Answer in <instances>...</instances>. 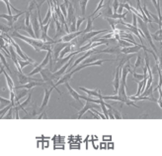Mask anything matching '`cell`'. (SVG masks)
Listing matches in <instances>:
<instances>
[{"mask_svg": "<svg viewBox=\"0 0 162 156\" xmlns=\"http://www.w3.org/2000/svg\"><path fill=\"white\" fill-rule=\"evenodd\" d=\"M10 37L18 38V39H20V40L26 42L27 44L32 46V47H33L37 52L41 51V47H42L43 43H44L41 39H35V38H31V37H26V36H24V35H22V34L18 33V31H12L11 33H10Z\"/></svg>", "mask_w": 162, "mask_h": 156, "instance_id": "6da1fadb", "label": "cell"}, {"mask_svg": "<svg viewBox=\"0 0 162 156\" xmlns=\"http://www.w3.org/2000/svg\"><path fill=\"white\" fill-rule=\"evenodd\" d=\"M67 26L69 28V32H75L76 31V17H75V9L72 5V3H69L67 7Z\"/></svg>", "mask_w": 162, "mask_h": 156, "instance_id": "7a4b0ae2", "label": "cell"}, {"mask_svg": "<svg viewBox=\"0 0 162 156\" xmlns=\"http://www.w3.org/2000/svg\"><path fill=\"white\" fill-rule=\"evenodd\" d=\"M138 26H139V30L142 32L143 35H145V38L147 39V41H148L149 45L151 46V48H152L153 51H155V54L157 53V50H156V47L154 46L153 42H152V38H151V34L148 30V28H147V23L145 22L141 18H138Z\"/></svg>", "mask_w": 162, "mask_h": 156, "instance_id": "3957f363", "label": "cell"}, {"mask_svg": "<svg viewBox=\"0 0 162 156\" xmlns=\"http://www.w3.org/2000/svg\"><path fill=\"white\" fill-rule=\"evenodd\" d=\"M110 2H111V0H108L106 4H103L102 8H101L99 11H98L99 13L97 14L96 17H94V18H92V19L94 20V19L98 18V17H100V16H104V18H106V17L110 18V17L112 16V14L114 13L112 7L110 6Z\"/></svg>", "mask_w": 162, "mask_h": 156, "instance_id": "277c9868", "label": "cell"}, {"mask_svg": "<svg viewBox=\"0 0 162 156\" xmlns=\"http://www.w3.org/2000/svg\"><path fill=\"white\" fill-rule=\"evenodd\" d=\"M69 43H65V42H56V43L53 44L52 50V57L53 58V61L56 62L59 60V57L60 52H62V49L67 46Z\"/></svg>", "mask_w": 162, "mask_h": 156, "instance_id": "5b68a950", "label": "cell"}, {"mask_svg": "<svg viewBox=\"0 0 162 156\" xmlns=\"http://www.w3.org/2000/svg\"><path fill=\"white\" fill-rule=\"evenodd\" d=\"M31 25L34 30L36 39H40L41 33H40V22H39V18H38V12L31 13Z\"/></svg>", "mask_w": 162, "mask_h": 156, "instance_id": "8992f818", "label": "cell"}, {"mask_svg": "<svg viewBox=\"0 0 162 156\" xmlns=\"http://www.w3.org/2000/svg\"><path fill=\"white\" fill-rule=\"evenodd\" d=\"M17 75H18V81H19L21 85L28 84V83L33 81H44L41 79H35V78H32V77L28 76V75H24L22 72H18Z\"/></svg>", "mask_w": 162, "mask_h": 156, "instance_id": "52a82bcc", "label": "cell"}, {"mask_svg": "<svg viewBox=\"0 0 162 156\" xmlns=\"http://www.w3.org/2000/svg\"><path fill=\"white\" fill-rule=\"evenodd\" d=\"M75 55H77L76 52H72L71 54H69L67 57H65V58L63 57V58H62V59H59V60H57V61L56 62V64H55V65H56V66H55V69H53L52 71H53V72H56V70H59V69L62 68V67L64 65V64L67 63V62L69 61V60L72 58L73 56H75Z\"/></svg>", "mask_w": 162, "mask_h": 156, "instance_id": "ba28073f", "label": "cell"}, {"mask_svg": "<svg viewBox=\"0 0 162 156\" xmlns=\"http://www.w3.org/2000/svg\"><path fill=\"white\" fill-rule=\"evenodd\" d=\"M44 87V86H48L46 85V83H45V81H30V83H28V84H25V85H22V86H20V87H14V90H16V88H27V90H31V88H33L35 87Z\"/></svg>", "mask_w": 162, "mask_h": 156, "instance_id": "9c48e42d", "label": "cell"}, {"mask_svg": "<svg viewBox=\"0 0 162 156\" xmlns=\"http://www.w3.org/2000/svg\"><path fill=\"white\" fill-rule=\"evenodd\" d=\"M121 72H122V66L119 65L116 69V73H115V79H114V88H115V94L118 93L119 87H120L121 83Z\"/></svg>", "mask_w": 162, "mask_h": 156, "instance_id": "30bf717a", "label": "cell"}, {"mask_svg": "<svg viewBox=\"0 0 162 156\" xmlns=\"http://www.w3.org/2000/svg\"><path fill=\"white\" fill-rule=\"evenodd\" d=\"M99 106H98V105H94L93 102H86V104L84 105V106L82 108L80 111H79V113H78V115H77V118L78 119H80L82 116H83V115L85 112H87L88 111H90V109H92V108H98Z\"/></svg>", "mask_w": 162, "mask_h": 156, "instance_id": "8fae6325", "label": "cell"}, {"mask_svg": "<svg viewBox=\"0 0 162 156\" xmlns=\"http://www.w3.org/2000/svg\"><path fill=\"white\" fill-rule=\"evenodd\" d=\"M52 90H53L52 88H49H49H45V97H44V100H43L41 108H40V111H39L40 112H42L46 108V105H48V104H49V100L50 95H52Z\"/></svg>", "mask_w": 162, "mask_h": 156, "instance_id": "7c38bea8", "label": "cell"}, {"mask_svg": "<svg viewBox=\"0 0 162 156\" xmlns=\"http://www.w3.org/2000/svg\"><path fill=\"white\" fill-rule=\"evenodd\" d=\"M117 54L119 55L121 53V49L120 47H112V48H107V49H104V50H96L95 49V53L94 54Z\"/></svg>", "mask_w": 162, "mask_h": 156, "instance_id": "4fadbf2b", "label": "cell"}, {"mask_svg": "<svg viewBox=\"0 0 162 156\" xmlns=\"http://www.w3.org/2000/svg\"><path fill=\"white\" fill-rule=\"evenodd\" d=\"M64 86H65V88H67L68 93H69V95H71V97H72L76 101H78L80 105H82V104H81V101H80V100H81V98H80V95H79L76 91H74L73 88H71V86L69 85V81H67V83L64 84Z\"/></svg>", "mask_w": 162, "mask_h": 156, "instance_id": "5bb4252c", "label": "cell"}, {"mask_svg": "<svg viewBox=\"0 0 162 156\" xmlns=\"http://www.w3.org/2000/svg\"><path fill=\"white\" fill-rule=\"evenodd\" d=\"M72 59H73V57H72V58H71V59H70L69 61H68L67 63H65V64H64V66H62V68L57 70V72L53 73V74H55V76H56V77L57 79H59V78L62 77V76L63 75V74L66 72V71H67V69H68V68H69V67H70L71 63H72Z\"/></svg>", "mask_w": 162, "mask_h": 156, "instance_id": "9a60e30c", "label": "cell"}, {"mask_svg": "<svg viewBox=\"0 0 162 156\" xmlns=\"http://www.w3.org/2000/svg\"><path fill=\"white\" fill-rule=\"evenodd\" d=\"M80 91H83L84 93H86L90 97H95V98H99V95L101 94V91L98 90V88H95V90H87L86 88H83V87H79L78 88Z\"/></svg>", "mask_w": 162, "mask_h": 156, "instance_id": "2e32d148", "label": "cell"}, {"mask_svg": "<svg viewBox=\"0 0 162 156\" xmlns=\"http://www.w3.org/2000/svg\"><path fill=\"white\" fill-rule=\"evenodd\" d=\"M73 76V74L71 73V72H67L66 74H64V75L62 77V78H59V81H56V86H59V85H64L65 83H67V81H69L71 80V78H72Z\"/></svg>", "mask_w": 162, "mask_h": 156, "instance_id": "e0dca14e", "label": "cell"}, {"mask_svg": "<svg viewBox=\"0 0 162 156\" xmlns=\"http://www.w3.org/2000/svg\"><path fill=\"white\" fill-rule=\"evenodd\" d=\"M31 100H32V93H31V91H29L27 100L25 101L24 102H22V104H19V102H17V104H16L15 105L18 108V109H22V111H23L25 113H27L28 111H25V106H27L28 105H30Z\"/></svg>", "mask_w": 162, "mask_h": 156, "instance_id": "ac0fdd59", "label": "cell"}, {"mask_svg": "<svg viewBox=\"0 0 162 156\" xmlns=\"http://www.w3.org/2000/svg\"><path fill=\"white\" fill-rule=\"evenodd\" d=\"M15 93V102H19V101L21 100L22 98H24L25 95H27L29 94V91L27 88H20V91H14Z\"/></svg>", "mask_w": 162, "mask_h": 156, "instance_id": "d6986e66", "label": "cell"}, {"mask_svg": "<svg viewBox=\"0 0 162 156\" xmlns=\"http://www.w3.org/2000/svg\"><path fill=\"white\" fill-rule=\"evenodd\" d=\"M3 74H4V76H5V79H6V81H7V86H8L9 88V91H14V83H13V81L11 79V77H9L8 74L6 73V71H5V68L4 70H3Z\"/></svg>", "mask_w": 162, "mask_h": 156, "instance_id": "ffe728a7", "label": "cell"}, {"mask_svg": "<svg viewBox=\"0 0 162 156\" xmlns=\"http://www.w3.org/2000/svg\"><path fill=\"white\" fill-rule=\"evenodd\" d=\"M105 105H106V106H107L108 108H110L111 111H113V115H114V116H115V119H122V118H123V116H122L121 112H119L116 108H113V106L110 105L109 104H107V102H105Z\"/></svg>", "mask_w": 162, "mask_h": 156, "instance_id": "44dd1931", "label": "cell"}, {"mask_svg": "<svg viewBox=\"0 0 162 156\" xmlns=\"http://www.w3.org/2000/svg\"><path fill=\"white\" fill-rule=\"evenodd\" d=\"M50 19H52V8H50V5L49 6V10H48V13H46V18L42 21V22H40V27L43 26V25H46V23H49Z\"/></svg>", "mask_w": 162, "mask_h": 156, "instance_id": "7402d4cb", "label": "cell"}, {"mask_svg": "<svg viewBox=\"0 0 162 156\" xmlns=\"http://www.w3.org/2000/svg\"><path fill=\"white\" fill-rule=\"evenodd\" d=\"M93 30V19L91 16L87 17V25L86 28L83 30V33H88V32H91Z\"/></svg>", "mask_w": 162, "mask_h": 156, "instance_id": "603a6c76", "label": "cell"}, {"mask_svg": "<svg viewBox=\"0 0 162 156\" xmlns=\"http://www.w3.org/2000/svg\"><path fill=\"white\" fill-rule=\"evenodd\" d=\"M0 62H1V64L3 65V67H4V68L9 72L10 75H11V74H12L11 70H10V68H9V65L7 64V61H6V59H5V56L3 55L1 52H0Z\"/></svg>", "mask_w": 162, "mask_h": 156, "instance_id": "cb8c5ba5", "label": "cell"}, {"mask_svg": "<svg viewBox=\"0 0 162 156\" xmlns=\"http://www.w3.org/2000/svg\"><path fill=\"white\" fill-rule=\"evenodd\" d=\"M0 17L1 18H4L8 21V24H7V26L9 27H12L14 25V22H13V15H8V14H1L0 13Z\"/></svg>", "mask_w": 162, "mask_h": 156, "instance_id": "d4e9b609", "label": "cell"}, {"mask_svg": "<svg viewBox=\"0 0 162 156\" xmlns=\"http://www.w3.org/2000/svg\"><path fill=\"white\" fill-rule=\"evenodd\" d=\"M89 0H79V6H80L81 9V15L84 16L86 13V6H87Z\"/></svg>", "mask_w": 162, "mask_h": 156, "instance_id": "484cf974", "label": "cell"}, {"mask_svg": "<svg viewBox=\"0 0 162 156\" xmlns=\"http://www.w3.org/2000/svg\"><path fill=\"white\" fill-rule=\"evenodd\" d=\"M99 100H100L101 108H102V111L104 112V115H105L106 119H109V115H108V108H107V106L105 105V101H104V100H102V98H99Z\"/></svg>", "mask_w": 162, "mask_h": 156, "instance_id": "4316f807", "label": "cell"}, {"mask_svg": "<svg viewBox=\"0 0 162 156\" xmlns=\"http://www.w3.org/2000/svg\"><path fill=\"white\" fill-rule=\"evenodd\" d=\"M143 97H150V98H153V86H151L148 88H145V91H142L141 93Z\"/></svg>", "mask_w": 162, "mask_h": 156, "instance_id": "83f0119b", "label": "cell"}, {"mask_svg": "<svg viewBox=\"0 0 162 156\" xmlns=\"http://www.w3.org/2000/svg\"><path fill=\"white\" fill-rule=\"evenodd\" d=\"M69 52H71V46H70V43L68 44L67 46H65L62 50V52H60V54H59V59H62V58H63V56L65 55V54H67V53H69Z\"/></svg>", "mask_w": 162, "mask_h": 156, "instance_id": "f1b7e54d", "label": "cell"}, {"mask_svg": "<svg viewBox=\"0 0 162 156\" xmlns=\"http://www.w3.org/2000/svg\"><path fill=\"white\" fill-rule=\"evenodd\" d=\"M125 16H127V12H125L124 14H118V13H113L112 16L110 18L112 19H116V20H121V19H125Z\"/></svg>", "mask_w": 162, "mask_h": 156, "instance_id": "f546056e", "label": "cell"}, {"mask_svg": "<svg viewBox=\"0 0 162 156\" xmlns=\"http://www.w3.org/2000/svg\"><path fill=\"white\" fill-rule=\"evenodd\" d=\"M119 41V47L121 48H125V47H131L132 46V43H129V42H128L127 40H125V39H120Z\"/></svg>", "mask_w": 162, "mask_h": 156, "instance_id": "4dcf8cb0", "label": "cell"}, {"mask_svg": "<svg viewBox=\"0 0 162 156\" xmlns=\"http://www.w3.org/2000/svg\"><path fill=\"white\" fill-rule=\"evenodd\" d=\"M25 26H32L31 25V13L29 11L25 12Z\"/></svg>", "mask_w": 162, "mask_h": 156, "instance_id": "1f68e13d", "label": "cell"}, {"mask_svg": "<svg viewBox=\"0 0 162 156\" xmlns=\"http://www.w3.org/2000/svg\"><path fill=\"white\" fill-rule=\"evenodd\" d=\"M141 64H142V57L140 56V54H138V57H136V61H135V66H134V72H135V70L138 69Z\"/></svg>", "mask_w": 162, "mask_h": 156, "instance_id": "d6a6232c", "label": "cell"}, {"mask_svg": "<svg viewBox=\"0 0 162 156\" xmlns=\"http://www.w3.org/2000/svg\"><path fill=\"white\" fill-rule=\"evenodd\" d=\"M105 19L108 21V22H109V24L111 25V27H112V30H113V31L116 30V25L118 24V20H116V19H112V18H108V17H106Z\"/></svg>", "mask_w": 162, "mask_h": 156, "instance_id": "836d02e7", "label": "cell"}, {"mask_svg": "<svg viewBox=\"0 0 162 156\" xmlns=\"http://www.w3.org/2000/svg\"><path fill=\"white\" fill-rule=\"evenodd\" d=\"M80 98H83V100H85L86 101H88V102H93V104H100V100H99V98H98V100H94V98H87V97H85V95H80Z\"/></svg>", "mask_w": 162, "mask_h": 156, "instance_id": "e575fe53", "label": "cell"}, {"mask_svg": "<svg viewBox=\"0 0 162 156\" xmlns=\"http://www.w3.org/2000/svg\"><path fill=\"white\" fill-rule=\"evenodd\" d=\"M18 63H19V65L21 67V69L24 68V67H26V66H29V65H31V62H29V61H25V60H21L20 59V57H18Z\"/></svg>", "mask_w": 162, "mask_h": 156, "instance_id": "d590c367", "label": "cell"}, {"mask_svg": "<svg viewBox=\"0 0 162 156\" xmlns=\"http://www.w3.org/2000/svg\"><path fill=\"white\" fill-rule=\"evenodd\" d=\"M34 9H37V2H36V0H33V1L30 2V4H29V8H28L27 11L32 13Z\"/></svg>", "mask_w": 162, "mask_h": 156, "instance_id": "8d00e7d4", "label": "cell"}, {"mask_svg": "<svg viewBox=\"0 0 162 156\" xmlns=\"http://www.w3.org/2000/svg\"><path fill=\"white\" fill-rule=\"evenodd\" d=\"M11 105H6V106H4V108H3L1 111H0V118H3V116H4V115L5 113L9 111V108H11Z\"/></svg>", "mask_w": 162, "mask_h": 156, "instance_id": "74e56055", "label": "cell"}, {"mask_svg": "<svg viewBox=\"0 0 162 156\" xmlns=\"http://www.w3.org/2000/svg\"><path fill=\"white\" fill-rule=\"evenodd\" d=\"M85 20H86V18H85L84 16H82V17H80V18L76 19V31H78V30H79V28H80L81 24L83 23Z\"/></svg>", "mask_w": 162, "mask_h": 156, "instance_id": "f35d334b", "label": "cell"}, {"mask_svg": "<svg viewBox=\"0 0 162 156\" xmlns=\"http://www.w3.org/2000/svg\"><path fill=\"white\" fill-rule=\"evenodd\" d=\"M59 7L60 11H62V13L64 15V17H66V15H67V7L64 5V3H62V4H59Z\"/></svg>", "mask_w": 162, "mask_h": 156, "instance_id": "ab89813d", "label": "cell"}, {"mask_svg": "<svg viewBox=\"0 0 162 156\" xmlns=\"http://www.w3.org/2000/svg\"><path fill=\"white\" fill-rule=\"evenodd\" d=\"M0 105H1L2 106H6L10 105V100H7V98H4L2 97H0Z\"/></svg>", "mask_w": 162, "mask_h": 156, "instance_id": "60d3db41", "label": "cell"}, {"mask_svg": "<svg viewBox=\"0 0 162 156\" xmlns=\"http://www.w3.org/2000/svg\"><path fill=\"white\" fill-rule=\"evenodd\" d=\"M9 112H8V115H7L6 116H3V118H7V119H12V118H13V113H14V109H13V106H11V108H9V111H8Z\"/></svg>", "mask_w": 162, "mask_h": 156, "instance_id": "b9f144b4", "label": "cell"}, {"mask_svg": "<svg viewBox=\"0 0 162 156\" xmlns=\"http://www.w3.org/2000/svg\"><path fill=\"white\" fill-rule=\"evenodd\" d=\"M132 76H134V79L135 81H141L143 78H145V75H139V74H136L135 72L132 73Z\"/></svg>", "mask_w": 162, "mask_h": 156, "instance_id": "7bdbcfd3", "label": "cell"}, {"mask_svg": "<svg viewBox=\"0 0 162 156\" xmlns=\"http://www.w3.org/2000/svg\"><path fill=\"white\" fill-rule=\"evenodd\" d=\"M119 5H120V2H119V0H114V2H113V12L114 13H117V10L119 8Z\"/></svg>", "mask_w": 162, "mask_h": 156, "instance_id": "ee69618b", "label": "cell"}, {"mask_svg": "<svg viewBox=\"0 0 162 156\" xmlns=\"http://www.w3.org/2000/svg\"><path fill=\"white\" fill-rule=\"evenodd\" d=\"M132 26L138 28V16L135 15V14L132 13Z\"/></svg>", "mask_w": 162, "mask_h": 156, "instance_id": "f6af8a7d", "label": "cell"}, {"mask_svg": "<svg viewBox=\"0 0 162 156\" xmlns=\"http://www.w3.org/2000/svg\"><path fill=\"white\" fill-rule=\"evenodd\" d=\"M41 115H40L39 116H38V118L39 119H42V118H48V116H46V112L45 111H43L42 112H40Z\"/></svg>", "mask_w": 162, "mask_h": 156, "instance_id": "bcb514c9", "label": "cell"}, {"mask_svg": "<svg viewBox=\"0 0 162 156\" xmlns=\"http://www.w3.org/2000/svg\"><path fill=\"white\" fill-rule=\"evenodd\" d=\"M159 68H160V71H161V74H162V44H161V55L159 56Z\"/></svg>", "mask_w": 162, "mask_h": 156, "instance_id": "7dc6e473", "label": "cell"}, {"mask_svg": "<svg viewBox=\"0 0 162 156\" xmlns=\"http://www.w3.org/2000/svg\"><path fill=\"white\" fill-rule=\"evenodd\" d=\"M69 0H64V5H65L66 7H68V5H69Z\"/></svg>", "mask_w": 162, "mask_h": 156, "instance_id": "c3c4849f", "label": "cell"}, {"mask_svg": "<svg viewBox=\"0 0 162 156\" xmlns=\"http://www.w3.org/2000/svg\"><path fill=\"white\" fill-rule=\"evenodd\" d=\"M151 1H152L153 5L155 6V8H156V7H157V0H151Z\"/></svg>", "mask_w": 162, "mask_h": 156, "instance_id": "681fc988", "label": "cell"}, {"mask_svg": "<svg viewBox=\"0 0 162 156\" xmlns=\"http://www.w3.org/2000/svg\"><path fill=\"white\" fill-rule=\"evenodd\" d=\"M3 70H4V67H1V68H0V75H1V74H3Z\"/></svg>", "mask_w": 162, "mask_h": 156, "instance_id": "f907efd6", "label": "cell"}, {"mask_svg": "<svg viewBox=\"0 0 162 156\" xmlns=\"http://www.w3.org/2000/svg\"><path fill=\"white\" fill-rule=\"evenodd\" d=\"M129 0H125L124 3H129Z\"/></svg>", "mask_w": 162, "mask_h": 156, "instance_id": "816d5d0a", "label": "cell"}, {"mask_svg": "<svg viewBox=\"0 0 162 156\" xmlns=\"http://www.w3.org/2000/svg\"><path fill=\"white\" fill-rule=\"evenodd\" d=\"M3 65H2V64H1V62H0V68H1V67H2Z\"/></svg>", "mask_w": 162, "mask_h": 156, "instance_id": "f5cc1de1", "label": "cell"}, {"mask_svg": "<svg viewBox=\"0 0 162 156\" xmlns=\"http://www.w3.org/2000/svg\"><path fill=\"white\" fill-rule=\"evenodd\" d=\"M72 2H73V3H75V2H76V0H72Z\"/></svg>", "mask_w": 162, "mask_h": 156, "instance_id": "db71d44e", "label": "cell"}, {"mask_svg": "<svg viewBox=\"0 0 162 156\" xmlns=\"http://www.w3.org/2000/svg\"><path fill=\"white\" fill-rule=\"evenodd\" d=\"M56 2H57V3H59V0H56Z\"/></svg>", "mask_w": 162, "mask_h": 156, "instance_id": "11a10c76", "label": "cell"}]
</instances>
